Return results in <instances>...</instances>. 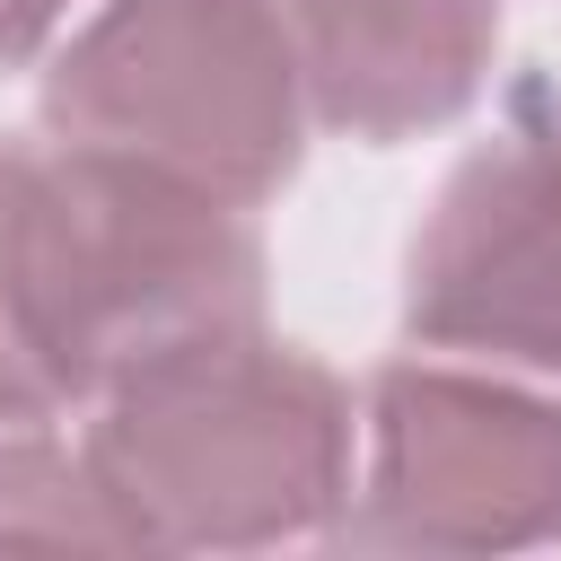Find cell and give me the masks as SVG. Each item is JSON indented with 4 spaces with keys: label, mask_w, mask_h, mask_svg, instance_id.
<instances>
[{
    "label": "cell",
    "mask_w": 561,
    "mask_h": 561,
    "mask_svg": "<svg viewBox=\"0 0 561 561\" xmlns=\"http://www.w3.org/2000/svg\"><path fill=\"white\" fill-rule=\"evenodd\" d=\"M245 316H263L245 202L61 131H0V421L96 403L158 342Z\"/></svg>",
    "instance_id": "obj_1"
},
{
    "label": "cell",
    "mask_w": 561,
    "mask_h": 561,
    "mask_svg": "<svg viewBox=\"0 0 561 561\" xmlns=\"http://www.w3.org/2000/svg\"><path fill=\"white\" fill-rule=\"evenodd\" d=\"M79 447L140 552H254L351 508L359 421L324 359L245 316L131 359Z\"/></svg>",
    "instance_id": "obj_2"
},
{
    "label": "cell",
    "mask_w": 561,
    "mask_h": 561,
    "mask_svg": "<svg viewBox=\"0 0 561 561\" xmlns=\"http://www.w3.org/2000/svg\"><path fill=\"white\" fill-rule=\"evenodd\" d=\"M44 131L254 210L298 175L316 105L263 0H105L44 70Z\"/></svg>",
    "instance_id": "obj_3"
},
{
    "label": "cell",
    "mask_w": 561,
    "mask_h": 561,
    "mask_svg": "<svg viewBox=\"0 0 561 561\" xmlns=\"http://www.w3.org/2000/svg\"><path fill=\"white\" fill-rule=\"evenodd\" d=\"M342 526L386 552H517L561 535V394L394 359L359 412Z\"/></svg>",
    "instance_id": "obj_4"
},
{
    "label": "cell",
    "mask_w": 561,
    "mask_h": 561,
    "mask_svg": "<svg viewBox=\"0 0 561 561\" xmlns=\"http://www.w3.org/2000/svg\"><path fill=\"white\" fill-rule=\"evenodd\" d=\"M403 324L430 351L561 377V96L517 88L491 140L438 184L412 263Z\"/></svg>",
    "instance_id": "obj_5"
},
{
    "label": "cell",
    "mask_w": 561,
    "mask_h": 561,
    "mask_svg": "<svg viewBox=\"0 0 561 561\" xmlns=\"http://www.w3.org/2000/svg\"><path fill=\"white\" fill-rule=\"evenodd\" d=\"M316 131L412 140L456 123L500 53V0H263Z\"/></svg>",
    "instance_id": "obj_6"
},
{
    "label": "cell",
    "mask_w": 561,
    "mask_h": 561,
    "mask_svg": "<svg viewBox=\"0 0 561 561\" xmlns=\"http://www.w3.org/2000/svg\"><path fill=\"white\" fill-rule=\"evenodd\" d=\"M0 552H140L88 447L35 421H0Z\"/></svg>",
    "instance_id": "obj_7"
},
{
    "label": "cell",
    "mask_w": 561,
    "mask_h": 561,
    "mask_svg": "<svg viewBox=\"0 0 561 561\" xmlns=\"http://www.w3.org/2000/svg\"><path fill=\"white\" fill-rule=\"evenodd\" d=\"M61 18H70V0H0V61H26V53H44Z\"/></svg>",
    "instance_id": "obj_8"
}]
</instances>
